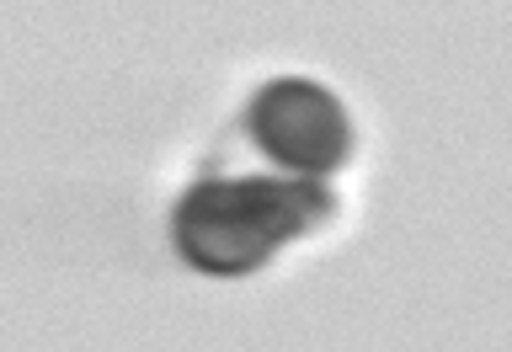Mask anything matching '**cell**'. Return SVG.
<instances>
[{
	"mask_svg": "<svg viewBox=\"0 0 512 352\" xmlns=\"http://www.w3.org/2000/svg\"><path fill=\"white\" fill-rule=\"evenodd\" d=\"M336 214V198L310 176H230L203 182L176 203L171 235L182 262L208 278L256 272L278 246L320 230Z\"/></svg>",
	"mask_w": 512,
	"mask_h": 352,
	"instance_id": "obj_1",
	"label": "cell"
},
{
	"mask_svg": "<svg viewBox=\"0 0 512 352\" xmlns=\"http://www.w3.org/2000/svg\"><path fill=\"white\" fill-rule=\"evenodd\" d=\"M246 128L267 160H278L288 176H310V182L342 171L352 155V118L320 80H267L246 112Z\"/></svg>",
	"mask_w": 512,
	"mask_h": 352,
	"instance_id": "obj_2",
	"label": "cell"
}]
</instances>
